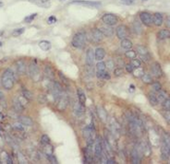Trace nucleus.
Instances as JSON below:
<instances>
[{"label": "nucleus", "mask_w": 170, "mask_h": 164, "mask_svg": "<svg viewBox=\"0 0 170 164\" xmlns=\"http://www.w3.org/2000/svg\"><path fill=\"white\" fill-rule=\"evenodd\" d=\"M1 84L2 86L7 89V91H10L14 88L15 84V75L14 72L11 69H6L4 71V73L2 74L1 77Z\"/></svg>", "instance_id": "1"}, {"label": "nucleus", "mask_w": 170, "mask_h": 164, "mask_svg": "<svg viewBox=\"0 0 170 164\" xmlns=\"http://www.w3.org/2000/svg\"><path fill=\"white\" fill-rule=\"evenodd\" d=\"M87 43V34L84 31H80V32L76 33L72 39V45L73 47L77 48V49H82L85 47Z\"/></svg>", "instance_id": "2"}, {"label": "nucleus", "mask_w": 170, "mask_h": 164, "mask_svg": "<svg viewBox=\"0 0 170 164\" xmlns=\"http://www.w3.org/2000/svg\"><path fill=\"white\" fill-rule=\"evenodd\" d=\"M51 92L55 100H57L59 98L62 94V88H61V86H60V84L57 83V82H54L51 86Z\"/></svg>", "instance_id": "3"}, {"label": "nucleus", "mask_w": 170, "mask_h": 164, "mask_svg": "<svg viewBox=\"0 0 170 164\" xmlns=\"http://www.w3.org/2000/svg\"><path fill=\"white\" fill-rule=\"evenodd\" d=\"M102 22L107 25H115L118 23V18L116 17L114 14H110V13H107V14H104L102 17Z\"/></svg>", "instance_id": "4"}, {"label": "nucleus", "mask_w": 170, "mask_h": 164, "mask_svg": "<svg viewBox=\"0 0 170 164\" xmlns=\"http://www.w3.org/2000/svg\"><path fill=\"white\" fill-rule=\"evenodd\" d=\"M139 17H140V20H141L143 24H145L147 26H151L153 24V16L151 15L150 13L142 12V13H140Z\"/></svg>", "instance_id": "5"}, {"label": "nucleus", "mask_w": 170, "mask_h": 164, "mask_svg": "<svg viewBox=\"0 0 170 164\" xmlns=\"http://www.w3.org/2000/svg\"><path fill=\"white\" fill-rule=\"evenodd\" d=\"M94 128H92V126H91V125L87 126V127L83 130V135L87 141V144L89 145H91L92 142H94V140H92V134H94Z\"/></svg>", "instance_id": "6"}, {"label": "nucleus", "mask_w": 170, "mask_h": 164, "mask_svg": "<svg viewBox=\"0 0 170 164\" xmlns=\"http://www.w3.org/2000/svg\"><path fill=\"white\" fill-rule=\"evenodd\" d=\"M151 71H152V74L156 77V78H161L163 75L162 69H161V67L158 62L153 63L152 66H151Z\"/></svg>", "instance_id": "7"}, {"label": "nucleus", "mask_w": 170, "mask_h": 164, "mask_svg": "<svg viewBox=\"0 0 170 164\" xmlns=\"http://www.w3.org/2000/svg\"><path fill=\"white\" fill-rule=\"evenodd\" d=\"M27 72H28L29 77H31V78H33V79L36 78V77L39 75V68L36 62H31L30 64H29Z\"/></svg>", "instance_id": "8"}, {"label": "nucleus", "mask_w": 170, "mask_h": 164, "mask_svg": "<svg viewBox=\"0 0 170 164\" xmlns=\"http://www.w3.org/2000/svg\"><path fill=\"white\" fill-rule=\"evenodd\" d=\"M137 52H138V54H139L140 57H141L143 60H145V61H148V60L151 59V55L149 54L148 50L146 49L145 47L137 46Z\"/></svg>", "instance_id": "9"}, {"label": "nucleus", "mask_w": 170, "mask_h": 164, "mask_svg": "<svg viewBox=\"0 0 170 164\" xmlns=\"http://www.w3.org/2000/svg\"><path fill=\"white\" fill-rule=\"evenodd\" d=\"M72 3H77V4H81L83 6H87L89 8H99L101 7V2H98V1H73Z\"/></svg>", "instance_id": "10"}, {"label": "nucleus", "mask_w": 170, "mask_h": 164, "mask_svg": "<svg viewBox=\"0 0 170 164\" xmlns=\"http://www.w3.org/2000/svg\"><path fill=\"white\" fill-rule=\"evenodd\" d=\"M105 70H106L105 62H103L102 60H100L99 62H97V64H96V77L98 79L103 78V75H104V73H105Z\"/></svg>", "instance_id": "11"}, {"label": "nucleus", "mask_w": 170, "mask_h": 164, "mask_svg": "<svg viewBox=\"0 0 170 164\" xmlns=\"http://www.w3.org/2000/svg\"><path fill=\"white\" fill-rule=\"evenodd\" d=\"M116 32H117V36H118V38L121 39V40L126 39L127 34H128V32H127V28L124 25H119L118 27H117Z\"/></svg>", "instance_id": "12"}, {"label": "nucleus", "mask_w": 170, "mask_h": 164, "mask_svg": "<svg viewBox=\"0 0 170 164\" xmlns=\"http://www.w3.org/2000/svg\"><path fill=\"white\" fill-rule=\"evenodd\" d=\"M74 114L78 118L83 117L85 114V105L81 104L80 102H77L75 106H74Z\"/></svg>", "instance_id": "13"}, {"label": "nucleus", "mask_w": 170, "mask_h": 164, "mask_svg": "<svg viewBox=\"0 0 170 164\" xmlns=\"http://www.w3.org/2000/svg\"><path fill=\"white\" fill-rule=\"evenodd\" d=\"M67 104H68L67 97L63 96V95L61 94V96L57 99V109L60 110V111L65 110L66 107H67Z\"/></svg>", "instance_id": "14"}, {"label": "nucleus", "mask_w": 170, "mask_h": 164, "mask_svg": "<svg viewBox=\"0 0 170 164\" xmlns=\"http://www.w3.org/2000/svg\"><path fill=\"white\" fill-rule=\"evenodd\" d=\"M102 152H103V148H102V142L100 141L99 139H97L96 143H95L94 146V155L96 158H100L102 155Z\"/></svg>", "instance_id": "15"}, {"label": "nucleus", "mask_w": 170, "mask_h": 164, "mask_svg": "<svg viewBox=\"0 0 170 164\" xmlns=\"http://www.w3.org/2000/svg\"><path fill=\"white\" fill-rule=\"evenodd\" d=\"M99 30L101 31L103 35L106 37H112L114 34V29L110 25H107V24L101 26V27L99 28Z\"/></svg>", "instance_id": "16"}, {"label": "nucleus", "mask_w": 170, "mask_h": 164, "mask_svg": "<svg viewBox=\"0 0 170 164\" xmlns=\"http://www.w3.org/2000/svg\"><path fill=\"white\" fill-rule=\"evenodd\" d=\"M95 57H94V52L92 49H89L87 52V57H86V63L87 65L89 66H92L94 65V61Z\"/></svg>", "instance_id": "17"}, {"label": "nucleus", "mask_w": 170, "mask_h": 164, "mask_svg": "<svg viewBox=\"0 0 170 164\" xmlns=\"http://www.w3.org/2000/svg\"><path fill=\"white\" fill-rule=\"evenodd\" d=\"M163 22V17L160 13H155L153 15V23L156 26H160Z\"/></svg>", "instance_id": "18"}, {"label": "nucleus", "mask_w": 170, "mask_h": 164, "mask_svg": "<svg viewBox=\"0 0 170 164\" xmlns=\"http://www.w3.org/2000/svg\"><path fill=\"white\" fill-rule=\"evenodd\" d=\"M104 38V35L102 34V32L99 29H94L92 30V39L94 40V42H101Z\"/></svg>", "instance_id": "19"}, {"label": "nucleus", "mask_w": 170, "mask_h": 164, "mask_svg": "<svg viewBox=\"0 0 170 164\" xmlns=\"http://www.w3.org/2000/svg\"><path fill=\"white\" fill-rule=\"evenodd\" d=\"M105 55H106V52L103 48H98V49H96V51L94 52V57L98 61H100V60H102L104 59Z\"/></svg>", "instance_id": "20"}, {"label": "nucleus", "mask_w": 170, "mask_h": 164, "mask_svg": "<svg viewBox=\"0 0 170 164\" xmlns=\"http://www.w3.org/2000/svg\"><path fill=\"white\" fill-rule=\"evenodd\" d=\"M18 121H20V123H22L23 125H25V126H32V124H33L32 120H31L30 118L26 117V116H22V117H20Z\"/></svg>", "instance_id": "21"}, {"label": "nucleus", "mask_w": 170, "mask_h": 164, "mask_svg": "<svg viewBox=\"0 0 170 164\" xmlns=\"http://www.w3.org/2000/svg\"><path fill=\"white\" fill-rule=\"evenodd\" d=\"M97 114H98V117L100 118V120H101L102 121H104V122L107 120V118H109L107 112H106L104 108H102V107H98Z\"/></svg>", "instance_id": "22"}, {"label": "nucleus", "mask_w": 170, "mask_h": 164, "mask_svg": "<svg viewBox=\"0 0 170 164\" xmlns=\"http://www.w3.org/2000/svg\"><path fill=\"white\" fill-rule=\"evenodd\" d=\"M132 30L135 34L137 35H140L142 33V26L141 23H140L138 20H134L133 23H132Z\"/></svg>", "instance_id": "23"}, {"label": "nucleus", "mask_w": 170, "mask_h": 164, "mask_svg": "<svg viewBox=\"0 0 170 164\" xmlns=\"http://www.w3.org/2000/svg\"><path fill=\"white\" fill-rule=\"evenodd\" d=\"M131 160H132V163H134V164H138L140 162V160H141V157H140L139 153H138L136 148H134L131 152Z\"/></svg>", "instance_id": "24"}, {"label": "nucleus", "mask_w": 170, "mask_h": 164, "mask_svg": "<svg viewBox=\"0 0 170 164\" xmlns=\"http://www.w3.org/2000/svg\"><path fill=\"white\" fill-rule=\"evenodd\" d=\"M13 108L17 113H22L23 110V107L22 105V102L18 99H14L13 100Z\"/></svg>", "instance_id": "25"}, {"label": "nucleus", "mask_w": 170, "mask_h": 164, "mask_svg": "<svg viewBox=\"0 0 170 164\" xmlns=\"http://www.w3.org/2000/svg\"><path fill=\"white\" fill-rule=\"evenodd\" d=\"M16 65H17V70L18 73L20 74L25 73L26 67H25V62L23 61V60H18L17 63H16Z\"/></svg>", "instance_id": "26"}, {"label": "nucleus", "mask_w": 170, "mask_h": 164, "mask_svg": "<svg viewBox=\"0 0 170 164\" xmlns=\"http://www.w3.org/2000/svg\"><path fill=\"white\" fill-rule=\"evenodd\" d=\"M39 47H40V49H41L42 51L47 52V51H50V50H51L52 44L50 43L49 41L43 40V41H41V42L39 43Z\"/></svg>", "instance_id": "27"}, {"label": "nucleus", "mask_w": 170, "mask_h": 164, "mask_svg": "<svg viewBox=\"0 0 170 164\" xmlns=\"http://www.w3.org/2000/svg\"><path fill=\"white\" fill-rule=\"evenodd\" d=\"M170 37V32L168 29H161L158 31V38L159 40H164V39H168Z\"/></svg>", "instance_id": "28"}, {"label": "nucleus", "mask_w": 170, "mask_h": 164, "mask_svg": "<svg viewBox=\"0 0 170 164\" xmlns=\"http://www.w3.org/2000/svg\"><path fill=\"white\" fill-rule=\"evenodd\" d=\"M45 74H46L47 78L51 79V80H53V79L55 78L54 70H53V68L51 67V66H49V65L45 66Z\"/></svg>", "instance_id": "29"}, {"label": "nucleus", "mask_w": 170, "mask_h": 164, "mask_svg": "<svg viewBox=\"0 0 170 164\" xmlns=\"http://www.w3.org/2000/svg\"><path fill=\"white\" fill-rule=\"evenodd\" d=\"M121 47L123 48L124 50H130L132 48V43L131 41H129L128 39H123L121 42Z\"/></svg>", "instance_id": "30"}, {"label": "nucleus", "mask_w": 170, "mask_h": 164, "mask_svg": "<svg viewBox=\"0 0 170 164\" xmlns=\"http://www.w3.org/2000/svg\"><path fill=\"white\" fill-rule=\"evenodd\" d=\"M34 3L36 5H38L40 7H43V8H48L51 6V3H50L49 0H35Z\"/></svg>", "instance_id": "31"}, {"label": "nucleus", "mask_w": 170, "mask_h": 164, "mask_svg": "<svg viewBox=\"0 0 170 164\" xmlns=\"http://www.w3.org/2000/svg\"><path fill=\"white\" fill-rule=\"evenodd\" d=\"M77 93H78L79 102L81 103V104H83V105L86 104V100H87V98H86V94L84 93V91H82V89L79 88L78 91H77Z\"/></svg>", "instance_id": "32"}, {"label": "nucleus", "mask_w": 170, "mask_h": 164, "mask_svg": "<svg viewBox=\"0 0 170 164\" xmlns=\"http://www.w3.org/2000/svg\"><path fill=\"white\" fill-rule=\"evenodd\" d=\"M149 101H150L151 105H152V106H156V105L158 104V97H156V94H154V93H150V94H149Z\"/></svg>", "instance_id": "33"}, {"label": "nucleus", "mask_w": 170, "mask_h": 164, "mask_svg": "<svg viewBox=\"0 0 170 164\" xmlns=\"http://www.w3.org/2000/svg\"><path fill=\"white\" fill-rule=\"evenodd\" d=\"M126 56L129 59H136V56H137V52L135 51H132L131 49L127 50L126 52Z\"/></svg>", "instance_id": "34"}, {"label": "nucleus", "mask_w": 170, "mask_h": 164, "mask_svg": "<svg viewBox=\"0 0 170 164\" xmlns=\"http://www.w3.org/2000/svg\"><path fill=\"white\" fill-rule=\"evenodd\" d=\"M22 93H23V96L25 97L26 100H30L31 98H32V93L25 88H22Z\"/></svg>", "instance_id": "35"}, {"label": "nucleus", "mask_w": 170, "mask_h": 164, "mask_svg": "<svg viewBox=\"0 0 170 164\" xmlns=\"http://www.w3.org/2000/svg\"><path fill=\"white\" fill-rule=\"evenodd\" d=\"M141 80L143 81V83L145 84H152L153 83V79L152 77L150 75H148V74H143L142 77H141Z\"/></svg>", "instance_id": "36"}, {"label": "nucleus", "mask_w": 170, "mask_h": 164, "mask_svg": "<svg viewBox=\"0 0 170 164\" xmlns=\"http://www.w3.org/2000/svg\"><path fill=\"white\" fill-rule=\"evenodd\" d=\"M130 65L133 67V69H136V68H139L140 66H141V60L139 59H131V62H130Z\"/></svg>", "instance_id": "37"}, {"label": "nucleus", "mask_w": 170, "mask_h": 164, "mask_svg": "<svg viewBox=\"0 0 170 164\" xmlns=\"http://www.w3.org/2000/svg\"><path fill=\"white\" fill-rule=\"evenodd\" d=\"M156 97H158V101H160V102H163L166 98H168V97H167V94L165 93V92H162V91H159L158 96H156Z\"/></svg>", "instance_id": "38"}, {"label": "nucleus", "mask_w": 170, "mask_h": 164, "mask_svg": "<svg viewBox=\"0 0 170 164\" xmlns=\"http://www.w3.org/2000/svg\"><path fill=\"white\" fill-rule=\"evenodd\" d=\"M152 88L154 91H159L161 89V84L158 83V82H155V83H152Z\"/></svg>", "instance_id": "39"}, {"label": "nucleus", "mask_w": 170, "mask_h": 164, "mask_svg": "<svg viewBox=\"0 0 170 164\" xmlns=\"http://www.w3.org/2000/svg\"><path fill=\"white\" fill-rule=\"evenodd\" d=\"M162 106H163V109L165 111H170V100L168 98H166L162 102Z\"/></svg>", "instance_id": "40"}, {"label": "nucleus", "mask_w": 170, "mask_h": 164, "mask_svg": "<svg viewBox=\"0 0 170 164\" xmlns=\"http://www.w3.org/2000/svg\"><path fill=\"white\" fill-rule=\"evenodd\" d=\"M132 74L134 75L135 78H141L142 75L144 74V72H143V70L142 69H140V70H134L132 71Z\"/></svg>", "instance_id": "41"}, {"label": "nucleus", "mask_w": 170, "mask_h": 164, "mask_svg": "<svg viewBox=\"0 0 170 164\" xmlns=\"http://www.w3.org/2000/svg\"><path fill=\"white\" fill-rule=\"evenodd\" d=\"M25 32V28H18L13 31V36H20Z\"/></svg>", "instance_id": "42"}, {"label": "nucleus", "mask_w": 170, "mask_h": 164, "mask_svg": "<svg viewBox=\"0 0 170 164\" xmlns=\"http://www.w3.org/2000/svg\"><path fill=\"white\" fill-rule=\"evenodd\" d=\"M114 74H115V76H116V77H121V76L124 74V70H123V68H122V67L117 68V69L114 70Z\"/></svg>", "instance_id": "43"}, {"label": "nucleus", "mask_w": 170, "mask_h": 164, "mask_svg": "<svg viewBox=\"0 0 170 164\" xmlns=\"http://www.w3.org/2000/svg\"><path fill=\"white\" fill-rule=\"evenodd\" d=\"M41 141H42V143H43V144H45V145L50 144V138H49V136H48V135H46V134L42 135Z\"/></svg>", "instance_id": "44"}, {"label": "nucleus", "mask_w": 170, "mask_h": 164, "mask_svg": "<svg viewBox=\"0 0 170 164\" xmlns=\"http://www.w3.org/2000/svg\"><path fill=\"white\" fill-rule=\"evenodd\" d=\"M36 13H34V14H32V15H29L28 17H26V18H25V22H32V20H34V18L36 17Z\"/></svg>", "instance_id": "45"}, {"label": "nucleus", "mask_w": 170, "mask_h": 164, "mask_svg": "<svg viewBox=\"0 0 170 164\" xmlns=\"http://www.w3.org/2000/svg\"><path fill=\"white\" fill-rule=\"evenodd\" d=\"M106 67H108L109 69H114V66H115V62L113 60H108L107 62H105Z\"/></svg>", "instance_id": "46"}, {"label": "nucleus", "mask_w": 170, "mask_h": 164, "mask_svg": "<svg viewBox=\"0 0 170 164\" xmlns=\"http://www.w3.org/2000/svg\"><path fill=\"white\" fill-rule=\"evenodd\" d=\"M47 158L50 161H51L52 163H57V160L55 159V155H53V154H47Z\"/></svg>", "instance_id": "47"}, {"label": "nucleus", "mask_w": 170, "mask_h": 164, "mask_svg": "<svg viewBox=\"0 0 170 164\" xmlns=\"http://www.w3.org/2000/svg\"><path fill=\"white\" fill-rule=\"evenodd\" d=\"M57 22V18H55V16H51L49 18H48V22L50 23V24H52V23H55Z\"/></svg>", "instance_id": "48"}, {"label": "nucleus", "mask_w": 170, "mask_h": 164, "mask_svg": "<svg viewBox=\"0 0 170 164\" xmlns=\"http://www.w3.org/2000/svg\"><path fill=\"white\" fill-rule=\"evenodd\" d=\"M121 2L124 5H131L134 3V0H121Z\"/></svg>", "instance_id": "49"}, {"label": "nucleus", "mask_w": 170, "mask_h": 164, "mask_svg": "<svg viewBox=\"0 0 170 164\" xmlns=\"http://www.w3.org/2000/svg\"><path fill=\"white\" fill-rule=\"evenodd\" d=\"M14 127H15L16 129H18V130H20V131H23V125L22 123H17V124H15Z\"/></svg>", "instance_id": "50"}, {"label": "nucleus", "mask_w": 170, "mask_h": 164, "mask_svg": "<svg viewBox=\"0 0 170 164\" xmlns=\"http://www.w3.org/2000/svg\"><path fill=\"white\" fill-rule=\"evenodd\" d=\"M126 70L128 73H132V71H133V67H132L130 64H127V65H126Z\"/></svg>", "instance_id": "51"}, {"label": "nucleus", "mask_w": 170, "mask_h": 164, "mask_svg": "<svg viewBox=\"0 0 170 164\" xmlns=\"http://www.w3.org/2000/svg\"><path fill=\"white\" fill-rule=\"evenodd\" d=\"M169 117H170V113H169V111H165V115H164V118H166V120H167V123H170V120H169Z\"/></svg>", "instance_id": "52"}, {"label": "nucleus", "mask_w": 170, "mask_h": 164, "mask_svg": "<svg viewBox=\"0 0 170 164\" xmlns=\"http://www.w3.org/2000/svg\"><path fill=\"white\" fill-rule=\"evenodd\" d=\"M58 75H59V77H60V79H61V80H63V81H64L65 83H68L67 79L65 78V77H64V75H63V74H62L61 72H58Z\"/></svg>", "instance_id": "53"}, {"label": "nucleus", "mask_w": 170, "mask_h": 164, "mask_svg": "<svg viewBox=\"0 0 170 164\" xmlns=\"http://www.w3.org/2000/svg\"><path fill=\"white\" fill-rule=\"evenodd\" d=\"M102 79H105V80H110V74L107 73L105 71V73H104V75H103V78Z\"/></svg>", "instance_id": "54"}, {"label": "nucleus", "mask_w": 170, "mask_h": 164, "mask_svg": "<svg viewBox=\"0 0 170 164\" xmlns=\"http://www.w3.org/2000/svg\"><path fill=\"white\" fill-rule=\"evenodd\" d=\"M106 163H108V164H114V163H116V161L114 158H108L107 161H106Z\"/></svg>", "instance_id": "55"}, {"label": "nucleus", "mask_w": 170, "mask_h": 164, "mask_svg": "<svg viewBox=\"0 0 170 164\" xmlns=\"http://www.w3.org/2000/svg\"><path fill=\"white\" fill-rule=\"evenodd\" d=\"M6 162L9 163V164H12L13 163V160L11 159V157H10L9 155H7V157H6Z\"/></svg>", "instance_id": "56"}, {"label": "nucleus", "mask_w": 170, "mask_h": 164, "mask_svg": "<svg viewBox=\"0 0 170 164\" xmlns=\"http://www.w3.org/2000/svg\"><path fill=\"white\" fill-rule=\"evenodd\" d=\"M3 93H2V92L1 91H0V99H3Z\"/></svg>", "instance_id": "57"}, {"label": "nucleus", "mask_w": 170, "mask_h": 164, "mask_svg": "<svg viewBox=\"0 0 170 164\" xmlns=\"http://www.w3.org/2000/svg\"><path fill=\"white\" fill-rule=\"evenodd\" d=\"M3 120V115H2V113L0 112V120Z\"/></svg>", "instance_id": "58"}, {"label": "nucleus", "mask_w": 170, "mask_h": 164, "mask_svg": "<svg viewBox=\"0 0 170 164\" xmlns=\"http://www.w3.org/2000/svg\"><path fill=\"white\" fill-rule=\"evenodd\" d=\"M2 5H3V3H2V2H0V7H1Z\"/></svg>", "instance_id": "59"}, {"label": "nucleus", "mask_w": 170, "mask_h": 164, "mask_svg": "<svg viewBox=\"0 0 170 164\" xmlns=\"http://www.w3.org/2000/svg\"><path fill=\"white\" fill-rule=\"evenodd\" d=\"M2 46V43H1V42H0V47H1Z\"/></svg>", "instance_id": "60"}]
</instances>
